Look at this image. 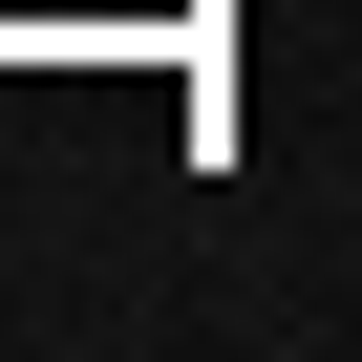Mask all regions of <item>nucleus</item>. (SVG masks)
I'll use <instances>...</instances> for the list:
<instances>
[]
</instances>
